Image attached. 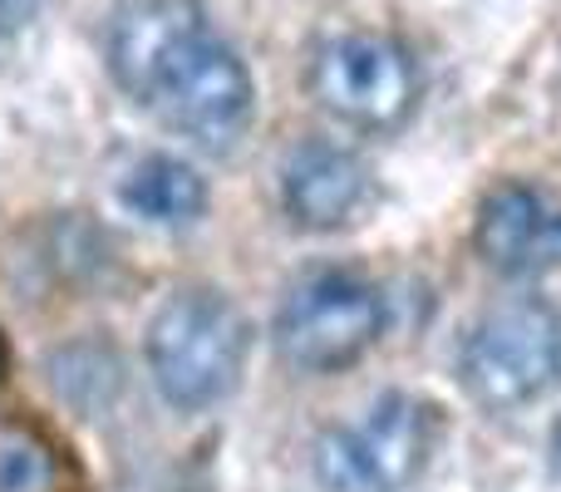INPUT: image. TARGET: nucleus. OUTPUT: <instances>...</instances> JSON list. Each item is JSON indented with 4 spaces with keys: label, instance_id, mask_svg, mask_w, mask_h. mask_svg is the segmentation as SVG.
<instances>
[{
    "label": "nucleus",
    "instance_id": "obj_4",
    "mask_svg": "<svg viewBox=\"0 0 561 492\" xmlns=\"http://www.w3.org/2000/svg\"><path fill=\"white\" fill-rule=\"evenodd\" d=\"M385 330V296L355 271H310L276 316V345L296 369L335 375L355 365Z\"/></svg>",
    "mask_w": 561,
    "mask_h": 492
},
{
    "label": "nucleus",
    "instance_id": "obj_13",
    "mask_svg": "<svg viewBox=\"0 0 561 492\" xmlns=\"http://www.w3.org/2000/svg\"><path fill=\"white\" fill-rule=\"evenodd\" d=\"M0 385H5V345H0Z\"/></svg>",
    "mask_w": 561,
    "mask_h": 492
},
{
    "label": "nucleus",
    "instance_id": "obj_5",
    "mask_svg": "<svg viewBox=\"0 0 561 492\" xmlns=\"http://www.w3.org/2000/svg\"><path fill=\"white\" fill-rule=\"evenodd\" d=\"M434 454V409L414 394H379L365 419L320 438L316 473L330 492H404Z\"/></svg>",
    "mask_w": 561,
    "mask_h": 492
},
{
    "label": "nucleus",
    "instance_id": "obj_2",
    "mask_svg": "<svg viewBox=\"0 0 561 492\" xmlns=\"http://www.w3.org/2000/svg\"><path fill=\"white\" fill-rule=\"evenodd\" d=\"M247 359V320L217 290H178L148 325V369L173 409H207L232 394Z\"/></svg>",
    "mask_w": 561,
    "mask_h": 492
},
{
    "label": "nucleus",
    "instance_id": "obj_10",
    "mask_svg": "<svg viewBox=\"0 0 561 492\" xmlns=\"http://www.w3.org/2000/svg\"><path fill=\"white\" fill-rule=\"evenodd\" d=\"M59 464L30 428H0V492H55Z\"/></svg>",
    "mask_w": 561,
    "mask_h": 492
},
{
    "label": "nucleus",
    "instance_id": "obj_7",
    "mask_svg": "<svg viewBox=\"0 0 561 492\" xmlns=\"http://www.w3.org/2000/svg\"><path fill=\"white\" fill-rule=\"evenodd\" d=\"M369 193V168L355 148H340L330 138H306L286 153L280 168V203H286L290 222L306 232H335L350 227L365 213Z\"/></svg>",
    "mask_w": 561,
    "mask_h": 492
},
{
    "label": "nucleus",
    "instance_id": "obj_3",
    "mask_svg": "<svg viewBox=\"0 0 561 492\" xmlns=\"http://www.w3.org/2000/svg\"><path fill=\"white\" fill-rule=\"evenodd\" d=\"M458 375L488 409H523L561 379V316L547 300L497 306L463 335Z\"/></svg>",
    "mask_w": 561,
    "mask_h": 492
},
{
    "label": "nucleus",
    "instance_id": "obj_8",
    "mask_svg": "<svg viewBox=\"0 0 561 492\" xmlns=\"http://www.w3.org/2000/svg\"><path fill=\"white\" fill-rule=\"evenodd\" d=\"M478 251L497 271L561 266V217L547 213L542 193L523 183H503L478 207Z\"/></svg>",
    "mask_w": 561,
    "mask_h": 492
},
{
    "label": "nucleus",
    "instance_id": "obj_9",
    "mask_svg": "<svg viewBox=\"0 0 561 492\" xmlns=\"http://www.w3.org/2000/svg\"><path fill=\"white\" fill-rule=\"evenodd\" d=\"M118 197H124V207L134 217H144V222L183 227V222H197V217H203L207 183L197 178L193 163H183V158L153 153V158H144V163H134V173L124 178Z\"/></svg>",
    "mask_w": 561,
    "mask_h": 492
},
{
    "label": "nucleus",
    "instance_id": "obj_6",
    "mask_svg": "<svg viewBox=\"0 0 561 492\" xmlns=\"http://www.w3.org/2000/svg\"><path fill=\"white\" fill-rule=\"evenodd\" d=\"M310 94L350 128L385 134L419 104V69L389 35H335L310 55Z\"/></svg>",
    "mask_w": 561,
    "mask_h": 492
},
{
    "label": "nucleus",
    "instance_id": "obj_12",
    "mask_svg": "<svg viewBox=\"0 0 561 492\" xmlns=\"http://www.w3.org/2000/svg\"><path fill=\"white\" fill-rule=\"evenodd\" d=\"M552 458H557V473H561V424H557V434H552Z\"/></svg>",
    "mask_w": 561,
    "mask_h": 492
},
{
    "label": "nucleus",
    "instance_id": "obj_11",
    "mask_svg": "<svg viewBox=\"0 0 561 492\" xmlns=\"http://www.w3.org/2000/svg\"><path fill=\"white\" fill-rule=\"evenodd\" d=\"M35 5H39V0H0V39L15 35V30L35 15Z\"/></svg>",
    "mask_w": 561,
    "mask_h": 492
},
{
    "label": "nucleus",
    "instance_id": "obj_1",
    "mask_svg": "<svg viewBox=\"0 0 561 492\" xmlns=\"http://www.w3.org/2000/svg\"><path fill=\"white\" fill-rule=\"evenodd\" d=\"M108 69L193 144L222 148L252 124V75L193 0H128L108 25Z\"/></svg>",
    "mask_w": 561,
    "mask_h": 492
}]
</instances>
